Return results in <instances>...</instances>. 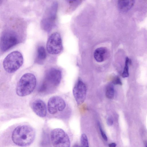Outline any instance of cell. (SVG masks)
Returning <instances> with one entry per match:
<instances>
[{
  "label": "cell",
  "mask_w": 147,
  "mask_h": 147,
  "mask_svg": "<svg viewBox=\"0 0 147 147\" xmlns=\"http://www.w3.org/2000/svg\"><path fill=\"white\" fill-rule=\"evenodd\" d=\"M57 8V2H53L49 9L46 17L41 21L42 28L47 32H50L55 25Z\"/></svg>",
  "instance_id": "cell-6"
},
{
  "label": "cell",
  "mask_w": 147,
  "mask_h": 147,
  "mask_svg": "<svg viewBox=\"0 0 147 147\" xmlns=\"http://www.w3.org/2000/svg\"><path fill=\"white\" fill-rule=\"evenodd\" d=\"M61 76V72L60 70L51 68L47 73L42 84L46 87L47 89L49 86H57L60 82Z\"/></svg>",
  "instance_id": "cell-8"
},
{
  "label": "cell",
  "mask_w": 147,
  "mask_h": 147,
  "mask_svg": "<svg viewBox=\"0 0 147 147\" xmlns=\"http://www.w3.org/2000/svg\"><path fill=\"white\" fill-rule=\"evenodd\" d=\"M106 96L108 98L111 99L113 98L114 96V89L113 86L111 84L109 85L106 90Z\"/></svg>",
  "instance_id": "cell-15"
},
{
  "label": "cell",
  "mask_w": 147,
  "mask_h": 147,
  "mask_svg": "<svg viewBox=\"0 0 147 147\" xmlns=\"http://www.w3.org/2000/svg\"><path fill=\"white\" fill-rule=\"evenodd\" d=\"M116 144L115 143H112L109 145V147H116Z\"/></svg>",
  "instance_id": "cell-21"
},
{
  "label": "cell",
  "mask_w": 147,
  "mask_h": 147,
  "mask_svg": "<svg viewBox=\"0 0 147 147\" xmlns=\"http://www.w3.org/2000/svg\"><path fill=\"white\" fill-rule=\"evenodd\" d=\"M23 57L21 53L18 51H13L4 58L3 63L5 71L9 73L15 72L22 65Z\"/></svg>",
  "instance_id": "cell-3"
},
{
  "label": "cell",
  "mask_w": 147,
  "mask_h": 147,
  "mask_svg": "<svg viewBox=\"0 0 147 147\" xmlns=\"http://www.w3.org/2000/svg\"><path fill=\"white\" fill-rule=\"evenodd\" d=\"M36 135L34 129L28 125H19L15 128L11 135V139L16 145L26 147L34 141Z\"/></svg>",
  "instance_id": "cell-1"
},
{
  "label": "cell",
  "mask_w": 147,
  "mask_h": 147,
  "mask_svg": "<svg viewBox=\"0 0 147 147\" xmlns=\"http://www.w3.org/2000/svg\"><path fill=\"white\" fill-rule=\"evenodd\" d=\"M35 76L33 74L27 73L24 74L18 81L16 89L18 95L24 96L30 94L36 85Z\"/></svg>",
  "instance_id": "cell-2"
},
{
  "label": "cell",
  "mask_w": 147,
  "mask_h": 147,
  "mask_svg": "<svg viewBox=\"0 0 147 147\" xmlns=\"http://www.w3.org/2000/svg\"><path fill=\"white\" fill-rule=\"evenodd\" d=\"M134 0H119L117 3L119 9L123 12H127L129 11L134 5Z\"/></svg>",
  "instance_id": "cell-12"
},
{
  "label": "cell",
  "mask_w": 147,
  "mask_h": 147,
  "mask_svg": "<svg viewBox=\"0 0 147 147\" xmlns=\"http://www.w3.org/2000/svg\"><path fill=\"white\" fill-rule=\"evenodd\" d=\"M98 124L102 137L105 140L107 141L108 139L105 133V132L104 131L102 128L101 125L99 122L98 123Z\"/></svg>",
  "instance_id": "cell-18"
},
{
  "label": "cell",
  "mask_w": 147,
  "mask_h": 147,
  "mask_svg": "<svg viewBox=\"0 0 147 147\" xmlns=\"http://www.w3.org/2000/svg\"><path fill=\"white\" fill-rule=\"evenodd\" d=\"M65 106L66 104L63 99L57 96L51 97L48 102V111L51 114H55L58 110L60 111H63Z\"/></svg>",
  "instance_id": "cell-9"
},
{
  "label": "cell",
  "mask_w": 147,
  "mask_h": 147,
  "mask_svg": "<svg viewBox=\"0 0 147 147\" xmlns=\"http://www.w3.org/2000/svg\"><path fill=\"white\" fill-rule=\"evenodd\" d=\"M113 83L115 85H121L122 83L120 78L118 76H116L113 79Z\"/></svg>",
  "instance_id": "cell-19"
},
{
  "label": "cell",
  "mask_w": 147,
  "mask_h": 147,
  "mask_svg": "<svg viewBox=\"0 0 147 147\" xmlns=\"http://www.w3.org/2000/svg\"><path fill=\"white\" fill-rule=\"evenodd\" d=\"M32 108L34 112L38 116L44 117L46 116V106L42 100L38 99L34 100L32 104Z\"/></svg>",
  "instance_id": "cell-11"
},
{
  "label": "cell",
  "mask_w": 147,
  "mask_h": 147,
  "mask_svg": "<svg viewBox=\"0 0 147 147\" xmlns=\"http://www.w3.org/2000/svg\"><path fill=\"white\" fill-rule=\"evenodd\" d=\"M131 60L127 57L126 58L125 62V65L122 74V76L123 78H126L129 76L128 65L130 63Z\"/></svg>",
  "instance_id": "cell-16"
},
{
  "label": "cell",
  "mask_w": 147,
  "mask_h": 147,
  "mask_svg": "<svg viewBox=\"0 0 147 147\" xmlns=\"http://www.w3.org/2000/svg\"><path fill=\"white\" fill-rule=\"evenodd\" d=\"M145 147H147V142L145 143Z\"/></svg>",
  "instance_id": "cell-23"
},
{
  "label": "cell",
  "mask_w": 147,
  "mask_h": 147,
  "mask_svg": "<svg viewBox=\"0 0 147 147\" xmlns=\"http://www.w3.org/2000/svg\"><path fill=\"white\" fill-rule=\"evenodd\" d=\"M107 53V49L105 47H100L95 49L94 53L95 59L98 62L103 61Z\"/></svg>",
  "instance_id": "cell-13"
},
{
  "label": "cell",
  "mask_w": 147,
  "mask_h": 147,
  "mask_svg": "<svg viewBox=\"0 0 147 147\" xmlns=\"http://www.w3.org/2000/svg\"><path fill=\"white\" fill-rule=\"evenodd\" d=\"M72 147H81V146L79 145H78L76 144L74 145Z\"/></svg>",
  "instance_id": "cell-22"
},
{
  "label": "cell",
  "mask_w": 147,
  "mask_h": 147,
  "mask_svg": "<svg viewBox=\"0 0 147 147\" xmlns=\"http://www.w3.org/2000/svg\"><path fill=\"white\" fill-rule=\"evenodd\" d=\"M107 123L109 126L112 125L113 124V120L112 118L110 117H108L107 119Z\"/></svg>",
  "instance_id": "cell-20"
},
{
  "label": "cell",
  "mask_w": 147,
  "mask_h": 147,
  "mask_svg": "<svg viewBox=\"0 0 147 147\" xmlns=\"http://www.w3.org/2000/svg\"><path fill=\"white\" fill-rule=\"evenodd\" d=\"M46 57V52L44 47L42 46L38 47L37 50L36 60L41 62L44 60Z\"/></svg>",
  "instance_id": "cell-14"
},
{
  "label": "cell",
  "mask_w": 147,
  "mask_h": 147,
  "mask_svg": "<svg viewBox=\"0 0 147 147\" xmlns=\"http://www.w3.org/2000/svg\"><path fill=\"white\" fill-rule=\"evenodd\" d=\"M46 48L51 54L56 55L61 52L63 47L61 37L59 33L54 32L50 35L47 41Z\"/></svg>",
  "instance_id": "cell-7"
},
{
  "label": "cell",
  "mask_w": 147,
  "mask_h": 147,
  "mask_svg": "<svg viewBox=\"0 0 147 147\" xmlns=\"http://www.w3.org/2000/svg\"><path fill=\"white\" fill-rule=\"evenodd\" d=\"M51 139L53 147H70V142L67 134L62 129L57 128L51 133Z\"/></svg>",
  "instance_id": "cell-4"
},
{
  "label": "cell",
  "mask_w": 147,
  "mask_h": 147,
  "mask_svg": "<svg viewBox=\"0 0 147 147\" xmlns=\"http://www.w3.org/2000/svg\"><path fill=\"white\" fill-rule=\"evenodd\" d=\"M73 93L77 104H82L85 99L86 94V88L84 83L78 80L73 89Z\"/></svg>",
  "instance_id": "cell-10"
},
{
  "label": "cell",
  "mask_w": 147,
  "mask_h": 147,
  "mask_svg": "<svg viewBox=\"0 0 147 147\" xmlns=\"http://www.w3.org/2000/svg\"><path fill=\"white\" fill-rule=\"evenodd\" d=\"M80 141L81 147H89L88 138L85 134H82L81 135Z\"/></svg>",
  "instance_id": "cell-17"
},
{
  "label": "cell",
  "mask_w": 147,
  "mask_h": 147,
  "mask_svg": "<svg viewBox=\"0 0 147 147\" xmlns=\"http://www.w3.org/2000/svg\"><path fill=\"white\" fill-rule=\"evenodd\" d=\"M19 37L17 33L11 30L3 32L0 39V49L3 51H6L18 44Z\"/></svg>",
  "instance_id": "cell-5"
}]
</instances>
